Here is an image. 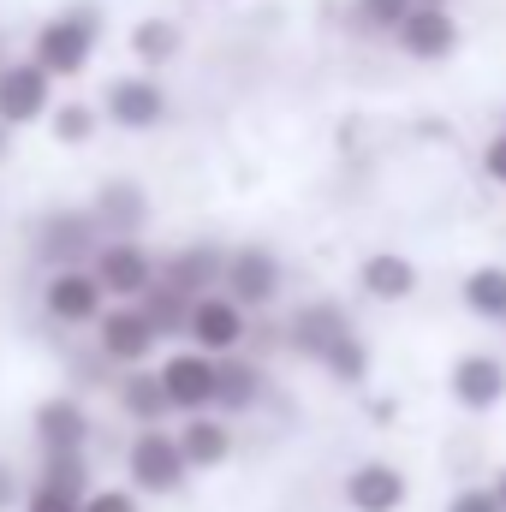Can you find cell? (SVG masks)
Masks as SVG:
<instances>
[{
	"label": "cell",
	"mask_w": 506,
	"mask_h": 512,
	"mask_svg": "<svg viewBox=\"0 0 506 512\" xmlns=\"http://www.w3.org/2000/svg\"><path fill=\"white\" fill-rule=\"evenodd\" d=\"M90 42H96V18H54L42 36H36V66L54 78V72H78L90 60Z\"/></svg>",
	"instance_id": "obj_1"
},
{
	"label": "cell",
	"mask_w": 506,
	"mask_h": 512,
	"mask_svg": "<svg viewBox=\"0 0 506 512\" xmlns=\"http://www.w3.org/2000/svg\"><path fill=\"white\" fill-rule=\"evenodd\" d=\"M0 149H6V131H0Z\"/></svg>",
	"instance_id": "obj_33"
},
{
	"label": "cell",
	"mask_w": 506,
	"mask_h": 512,
	"mask_svg": "<svg viewBox=\"0 0 506 512\" xmlns=\"http://www.w3.org/2000/svg\"><path fill=\"white\" fill-rule=\"evenodd\" d=\"M137 191H108V221H137Z\"/></svg>",
	"instance_id": "obj_27"
},
{
	"label": "cell",
	"mask_w": 506,
	"mask_h": 512,
	"mask_svg": "<svg viewBox=\"0 0 506 512\" xmlns=\"http://www.w3.org/2000/svg\"><path fill=\"white\" fill-rule=\"evenodd\" d=\"M215 399H221V405H251V399H256V376H251V370H221Z\"/></svg>",
	"instance_id": "obj_23"
},
{
	"label": "cell",
	"mask_w": 506,
	"mask_h": 512,
	"mask_svg": "<svg viewBox=\"0 0 506 512\" xmlns=\"http://www.w3.org/2000/svg\"><path fill=\"white\" fill-rule=\"evenodd\" d=\"M292 340L304 346V352H316V358H328L340 340H346V316L334 310V304H310L298 322H292Z\"/></svg>",
	"instance_id": "obj_14"
},
{
	"label": "cell",
	"mask_w": 506,
	"mask_h": 512,
	"mask_svg": "<svg viewBox=\"0 0 506 512\" xmlns=\"http://www.w3.org/2000/svg\"><path fill=\"white\" fill-rule=\"evenodd\" d=\"M108 292H143L149 286V256L137 251V245H114V251H102V274H96Z\"/></svg>",
	"instance_id": "obj_16"
},
{
	"label": "cell",
	"mask_w": 506,
	"mask_h": 512,
	"mask_svg": "<svg viewBox=\"0 0 506 512\" xmlns=\"http://www.w3.org/2000/svg\"><path fill=\"white\" fill-rule=\"evenodd\" d=\"M358 12H364L376 30H399V24L417 12V0H358Z\"/></svg>",
	"instance_id": "obj_21"
},
{
	"label": "cell",
	"mask_w": 506,
	"mask_h": 512,
	"mask_svg": "<svg viewBox=\"0 0 506 512\" xmlns=\"http://www.w3.org/2000/svg\"><path fill=\"white\" fill-rule=\"evenodd\" d=\"M191 334H197L203 352H233L239 334H245V316H239V304H227V298H203V304L191 310Z\"/></svg>",
	"instance_id": "obj_8"
},
{
	"label": "cell",
	"mask_w": 506,
	"mask_h": 512,
	"mask_svg": "<svg viewBox=\"0 0 506 512\" xmlns=\"http://www.w3.org/2000/svg\"><path fill=\"white\" fill-rule=\"evenodd\" d=\"M346 501L358 512H399L405 507V477L393 465H358L346 477Z\"/></svg>",
	"instance_id": "obj_7"
},
{
	"label": "cell",
	"mask_w": 506,
	"mask_h": 512,
	"mask_svg": "<svg viewBox=\"0 0 506 512\" xmlns=\"http://www.w3.org/2000/svg\"><path fill=\"white\" fill-rule=\"evenodd\" d=\"M126 405L137 411V417H161V411H167V387H161V382H131L126 387Z\"/></svg>",
	"instance_id": "obj_22"
},
{
	"label": "cell",
	"mask_w": 506,
	"mask_h": 512,
	"mask_svg": "<svg viewBox=\"0 0 506 512\" xmlns=\"http://www.w3.org/2000/svg\"><path fill=\"white\" fill-rule=\"evenodd\" d=\"M84 512H137V507H131V495H96Z\"/></svg>",
	"instance_id": "obj_29"
},
{
	"label": "cell",
	"mask_w": 506,
	"mask_h": 512,
	"mask_svg": "<svg viewBox=\"0 0 506 512\" xmlns=\"http://www.w3.org/2000/svg\"><path fill=\"white\" fill-rule=\"evenodd\" d=\"M179 447H185V465H221L233 441H227V429H221V423L197 417V423H191V429L179 435Z\"/></svg>",
	"instance_id": "obj_18"
},
{
	"label": "cell",
	"mask_w": 506,
	"mask_h": 512,
	"mask_svg": "<svg viewBox=\"0 0 506 512\" xmlns=\"http://www.w3.org/2000/svg\"><path fill=\"white\" fill-rule=\"evenodd\" d=\"M227 280H233V298H239V304H268L274 286H280V268H274L268 251H239L233 268H227Z\"/></svg>",
	"instance_id": "obj_10"
},
{
	"label": "cell",
	"mask_w": 506,
	"mask_h": 512,
	"mask_svg": "<svg viewBox=\"0 0 506 512\" xmlns=\"http://www.w3.org/2000/svg\"><path fill=\"white\" fill-rule=\"evenodd\" d=\"M48 108V72L42 66H6L0 72V126H24Z\"/></svg>",
	"instance_id": "obj_5"
},
{
	"label": "cell",
	"mask_w": 506,
	"mask_h": 512,
	"mask_svg": "<svg viewBox=\"0 0 506 512\" xmlns=\"http://www.w3.org/2000/svg\"><path fill=\"white\" fill-rule=\"evenodd\" d=\"M131 48H137L143 60H167V54L179 48V36H173V24H167V18H149V24H137Z\"/></svg>",
	"instance_id": "obj_19"
},
{
	"label": "cell",
	"mask_w": 506,
	"mask_h": 512,
	"mask_svg": "<svg viewBox=\"0 0 506 512\" xmlns=\"http://www.w3.org/2000/svg\"><path fill=\"white\" fill-rule=\"evenodd\" d=\"M54 137H60V143H78V137H90V108H60Z\"/></svg>",
	"instance_id": "obj_24"
},
{
	"label": "cell",
	"mask_w": 506,
	"mask_h": 512,
	"mask_svg": "<svg viewBox=\"0 0 506 512\" xmlns=\"http://www.w3.org/2000/svg\"><path fill=\"white\" fill-rule=\"evenodd\" d=\"M495 495H501V507H506V471H501V477H495Z\"/></svg>",
	"instance_id": "obj_31"
},
{
	"label": "cell",
	"mask_w": 506,
	"mask_h": 512,
	"mask_svg": "<svg viewBox=\"0 0 506 512\" xmlns=\"http://www.w3.org/2000/svg\"><path fill=\"white\" fill-rule=\"evenodd\" d=\"M6 501H12V471L0 465V507H6Z\"/></svg>",
	"instance_id": "obj_30"
},
{
	"label": "cell",
	"mask_w": 506,
	"mask_h": 512,
	"mask_svg": "<svg viewBox=\"0 0 506 512\" xmlns=\"http://www.w3.org/2000/svg\"><path fill=\"white\" fill-rule=\"evenodd\" d=\"M96 304H102V280H90V274H60V280L48 286V310H54L60 322H90Z\"/></svg>",
	"instance_id": "obj_12"
},
{
	"label": "cell",
	"mask_w": 506,
	"mask_h": 512,
	"mask_svg": "<svg viewBox=\"0 0 506 512\" xmlns=\"http://www.w3.org/2000/svg\"><path fill=\"white\" fill-rule=\"evenodd\" d=\"M447 512H506V507H501L495 489H465V495H453V507Z\"/></svg>",
	"instance_id": "obj_25"
},
{
	"label": "cell",
	"mask_w": 506,
	"mask_h": 512,
	"mask_svg": "<svg viewBox=\"0 0 506 512\" xmlns=\"http://www.w3.org/2000/svg\"><path fill=\"white\" fill-rule=\"evenodd\" d=\"M459 42V24L447 18V6H417L405 24H399V48L411 60H447Z\"/></svg>",
	"instance_id": "obj_3"
},
{
	"label": "cell",
	"mask_w": 506,
	"mask_h": 512,
	"mask_svg": "<svg viewBox=\"0 0 506 512\" xmlns=\"http://www.w3.org/2000/svg\"><path fill=\"white\" fill-rule=\"evenodd\" d=\"M131 477H137L143 489H179V483H185V447L149 429V435L131 447Z\"/></svg>",
	"instance_id": "obj_4"
},
{
	"label": "cell",
	"mask_w": 506,
	"mask_h": 512,
	"mask_svg": "<svg viewBox=\"0 0 506 512\" xmlns=\"http://www.w3.org/2000/svg\"><path fill=\"white\" fill-rule=\"evenodd\" d=\"M161 387H167V405H179V411H203V405H215L221 370H215L209 358H173V364L161 370Z\"/></svg>",
	"instance_id": "obj_6"
},
{
	"label": "cell",
	"mask_w": 506,
	"mask_h": 512,
	"mask_svg": "<svg viewBox=\"0 0 506 512\" xmlns=\"http://www.w3.org/2000/svg\"><path fill=\"white\" fill-rule=\"evenodd\" d=\"M108 114H114L120 126H155V120L167 114V96H161L149 78H120V84L108 90Z\"/></svg>",
	"instance_id": "obj_9"
},
{
	"label": "cell",
	"mask_w": 506,
	"mask_h": 512,
	"mask_svg": "<svg viewBox=\"0 0 506 512\" xmlns=\"http://www.w3.org/2000/svg\"><path fill=\"white\" fill-rule=\"evenodd\" d=\"M36 435H42V447L60 459V453H78V441H84V411L72 405V399H54V405H42L36 411Z\"/></svg>",
	"instance_id": "obj_13"
},
{
	"label": "cell",
	"mask_w": 506,
	"mask_h": 512,
	"mask_svg": "<svg viewBox=\"0 0 506 512\" xmlns=\"http://www.w3.org/2000/svg\"><path fill=\"white\" fill-rule=\"evenodd\" d=\"M417 6H447V0H417Z\"/></svg>",
	"instance_id": "obj_32"
},
{
	"label": "cell",
	"mask_w": 506,
	"mask_h": 512,
	"mask_svg": "<svg viewBox=\"0 0 506 512\" xmlns=\"http://www.w3.org/2000/svg\"><path fill=\"white\" fill-rule=\"evenodd\" d=\"M30 512H78V495H60V489H42V495H30Z\"/></svg>",
	"instance_id": "obj_26"
},
{
	"label": "cell",
	"mask_w": 506,
	"mask_h": 512,
	"mask_svg": "<svg viewBox=\"0 0 506 512\" xmlns=\"http://www.w3.org/2000/svg\"><path fill=\"white\" fill-rule=\"evenodd\" d=\"M411 286H417V268L405 262V256H393V251H381V256H370L364 262V292L370 298H411Z\"/></svg>",
	"instance_id": "obj_15"
},
{
	"label": "cell",
	"mask_w": 506,
	"mask_h": 512,
	"mask_svg": "<svg viewBox=\"0 0 506 512\" xmlns=\"http://www.w3.org/2000/svg\"><path fill=\"white\" fill-rule=\"evenodd\" d=\"M453 399H459L465 411H489V405H501L506 399V364L501 358H489V352L459 358V364H453Z\"/></svg>",
	"instance_id": "obj_2"
},
{
	"label": "cell",
	"mask_w": 506,
	"mask_h": 512,
	"mask_svg": "<svg viewBox=\"0 0 506 512\" xmlns=\"http://www.w3.org/2000/svg\"><path fill=\"white\" fill-rule=\"evenodd\" d=\"M149 340H155V322H149L143 310H114V316L102 322V352H114V358H126V364H137V358L149 352Z\"/></svg>",
	"instance_id": "obj_11"
},
{
	"label": "cell",
	"mask_w": 506,
	"mask_h": 512,
	"mask_svg": "<svg viewBox=\"0 0 506 512\" xmlns=\"http://www.w3.org/2000/svg\"><path fill=\"white\" fill-rule=\"evenodd\" d=\"M483 167H489V179H501V185H506V131L483 149Z\"/></svg>",
	"instance_id": "obj_28"
},
{
	"label": "cell",
	"mask_w": 506,
	"mask_h": 512,
	"mask_svg": "<svg viewBox=\"0 0 506 512\" xmlns=\"http://www.w3.org/2000/svg\"><path fill=\"white\" fill-rule=\"evenodd\" d=\"M465 304H471L477 316L501 322L506 316V268H477V274H465Z\"/></svg>",
	"instance_id": "obj_17"
},
{
	"label": "cell",
	"mask_w": 506,
	"mask_h": 512,
	"mask_svg": "<svg viewBox=\"0 0 506 512\" xmlns=\"http://www.w3.org/2000/svg\"><path fill=\"white\" fill-rule=\"evenodd\" d=\"M322 364H328V370H334L340 382H364V370H370V352H364V346H358V340L346 334V340H340V346H334V352H328Z\"/></svg>",
	"instance_id": "obj_20"
}]
</instances>
